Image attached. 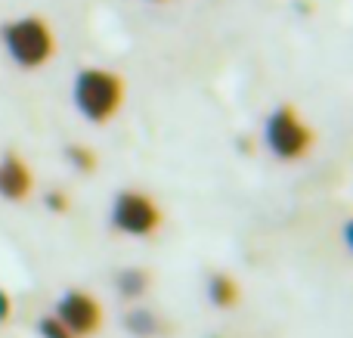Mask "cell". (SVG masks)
I'll return each instance as SVG.
<instances>
[{
	"label": "cell",
	"mask_w": 353,
	"mask_h": 338,
	"mask_svg": "<svg viewBox=\"0 0 353 338\" xmlns=\"http://www.w3.org/2000/svg\"><path fill=\"white\" fill-rule=\"evenodd\" d=\"M124 103V81L105 68H84L74 78V106L93 124H105L115 118Z\"/></svg>",
	"instance_id": "1"
},
{
	"label": "cell",
	"mask_w": 353,
	"mask_h": 338,
	"mask_svg": "<svg viewBox=\"0 0 353 338\" xmlns=\"http://www.w3.org/2000/svg\"><path fill=\"white\" fill-rule=\"evenodd\" d=\"M3 47L19 68H41L56 53V37L41 16H25L3 28Z\"/></svg>",
	"instance_id": "2"
},
{
	"label": "cell",
	"mask_w": 353,
	"mask_h": 338,
	"mask_svg": "<svg viewBox=\"0 0 353 338\" xmlns=\"http://www.w3.org/2000/svg\"><path fill=\"white\" fill-rule=\"evenodd\" d=\"M263 137H267V146L276 159L282 161H298L310 152L313 146V130L304 124V118L292 109V106H279L273 115L267 118V128H263Z\"/></svg>",
	"instance_id": "3"
},
{
	"label": "cell",
	"mask_w": 353,
	"mask_h": 338,
	"mask_svg": "<svg viewBox=\"0 0 353 338\" xmlns=\"http://www.w3.org/2000/svg\"><path fill=\"white\" fill-rule=\"evenodd\" d=\"M109 221L118 233L143 239V236H152L155 230L161 227V208L152 196H146V192L124 190V192H118L115 202H112Z\"/></svg>",
	"instance_id": "4"
},
{
	"label": "cell",
	"mask_w": 353,
	"mask_h": 338,
	"mask_svg": "<svg viewBox=\"0 0 353 338\" xmlns=\"http://www.w3.org/2000/svg\"><path fill=\"white\" fill-rule=\"evenodd\" d=\"M53 317L68 329L74 338H90L103 326V308L99 301L84 289H68L56 298Z\"/></svg>",
	"instance_id": "5"
},
{
	"label": "cell",
	"mask_w": 353,
	"mask_h": 338,
	"mask_svg": "<svg viewBox=\"0 0 353 338\" xmlns=\"http://www.w3.org/2000/svg\"><path fill=\"white\" fill-rule=\"evenodd\" d=\"M34 186V174L19 155H3L0 159V199L6 202H25Z\"/></svg>",
	"instance_id": "6"
},
{
	"label": "cell",
	"mask_w": 353,
	"mask_h": 338,
	"mask_svg": "<svg viewBox=\"0 0 353 338\" xmlns=\"http://www.w3.org/2000/svg\"><path fill=\"white\" fill-rule=\"evenodd\" d=\"M208 298H211L214 308L226 310V308H236L239 304V283L226 273H214L208 279Z\"/></svg>",
	"instance_id": "7"
},
{
	"label": "cell",
	"mask_w": 353,
	"mask_h": 338,
	"mask_svg": "<svg viewBox=\"0 0 353 338\" xmlns=\"http://www.w3.org/2000/svg\"><path fill=\"white\" fill-rule=\"evenodd\" d=\"M146 289H149V273L146 270H124L121 277H118V292H121L128 301L143 298Z\"/></svg>",
	"instance_id": "8"
},
{
	"label": "cell",
	"mask_w": 353,
	"mask_h": 338,
	"mask_svg": "<svg viewBox=\"0 0 353 338\" xmlns=\"http://www.w3.org/2000/svg\"><path fill=\"white\" fill-rule=\"evenodd\" d=\"M128 329L137 335H143V338H149V335L159 332V320H155L149 310H134V314L128 317Z\"/></svg>",
	"instance_id": "9"
},
{
	"label": "cell",
	"mask_w": 353,
	"mask_h": 338,
	"mask_svg": "<svg viewBox=\"0 0 353 338\" xmlns=\"http://www.w3.org/2000/svg\"><path fill=\"white\" fill-rule=\"evenodd\" d=\"M37 332H41V338H74L65 326H62L59 320H56L53 314H50V317H41V323H37Z\"/></svg>",
	"instance_id": "10"
},
{
	"label": "cell",
	"mask_w": 353,
	"mask_h": 338,
	"mask_svg": "<svg viewBox=\"0 0 353 338\" xmlns=\"http://www.w3.org/2000/svg\"><path fill=\"white\" fill-rule=\"evenodd\" d=\"M68 159H72V165L78 168V171H93V168H97V155L87 146H68Z\"/></svg>",
	"instance_id": "11"
},
{
	"label": "cell",
	"mask_w": 353,
	"mask_h": 338,
	"mask_svg": "<svg viewBox=\"0 0 353 338\" xmlns=\"http://www.w3.org/2000/svg\"><path fill=\"white\" fill-rule=\"evenodd\" d=\"M47 205H50L53 211H65V208H68V202H65V196H62V192H50V196H47Z\"/></svg>",
	"instance_id": "12"
},
{
	"label": "cell",
	"mask_w": 353,
	"mask_h": 338,
	"mask_svg": "<svg viewBox=\"0 0 353 338\" xmlns=\"http://www.w3.org/2000/svg\"><path fill=\"white\" fill-rule=\"evenodd\" d=\"M12 314V304H10V295H6L3 289H0V323H6Z\"/></svg>",
	"instance_id": "13"
}]
</instances>
